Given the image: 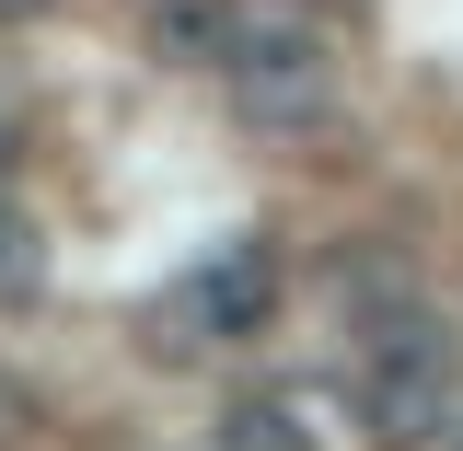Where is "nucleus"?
<instances>
[{
	"mask_svg": "<svg viewBox=\"0 0 463 451\" xmlns=\"http://www.w3.org/2000/svg\"><path fill=\"white\" fill-rule=\"evenodd\" d=\"M463 405V347L440 313H383L359 347V428L383 451H429Z\"/></svg>",
	"mask_w": 463,
	"mask_h": 451,
	"instance_id": "nucleus-2",
	"label": "nucleus"
},
{
	"mask_svg": "<svg viewBox=\"0 0 463 451\" xmlns=\"http://www.w3.org/2000/svg\"><path fill=\"white\" fill-rule=\"evenodd\" d=\"M221 451H325V440H313L301 394H243V405L221 417Z\"/></svg>",
	"mask_w": 463,
	"mask_h": 451,
	"instance_id": "nucleus-4",
	"label": "nucleus"
},
{
	"mask_svg": "<svg viewBox=\"0 0 463 451\" xmlns=\"http://www.w3.org/2000/svg\"><path fill=\"white\" fill-rule=\"evenodd\" d=\"M325 12H359V0H325Z\"/></svg>",
	"mask_w": 463,
	"mask_h": 451,
	"instance_id": "nucleus-8",
	"label": "nucleus"
},
{
	"mask_svg": "<svg viewBox=\"0 0 463 451\" xmlns=\"http://www.w3.org/2000/svg\"><path fill=\"white\" fill-rule=\"evenodd\" d=\"M243 0H163V58H185V70H221V35Z\"/></svg>",
	"mask_w": 463,
	"mask_h": 451,
	"instance_id": "nucleus-5",
	"label": "nucleus"
},
{
	"mask_svg": "<svg viewBox=\"0 0 463 451\" xmlns=\"http://www.w3.org/2000/svg\"><path fill=\"white\" fill-rule=\"evenodd\" d=\"M221 93H232L243 127H313L336 105V35L301 0H255V12H232V35H221Z\"/></svg>",
	"mask_w": 463,
	"mask_h": 451,
	"instance_id": "nucleus-1",
	"label": "nucleus"
},
{
	"mask_svg": "<svg viewBox=\"0 0 463 451\" xmlns=\"http://www.w3.org/2000/svg\"><path fill=\"white\" fill-rule=\"evenodd\" d=\"M0 163H12V116H0Z\"/></svg>",
	"mask_w": 463,
	"mask_h": 451,
	"instance_id": "nucleus-7",
	"label": "nucleus"
},
{
	"mask_svg": "<svg viewBox=\"0 0 463 451\" xmlns=\"http://www.w3.org/2000/svg\"><path fill=\"white\" fill-rule=\"evenodd\" d=\"M0 289H35V231L0 209Z\"/></svg>",
	"mask_w": 463,
	"mask_h": 451,
	"instance_id": "nucleus-6",
	"label": "nucleus"
},
{
	"mask_svg": "<svg viewBox=\"0 0 463 451\" xmlns=\"http://www.w3.org/2000/svg\"><path fill=\"white\" fill-rule=\"evenodd\" d=\"M267 313H279V255H267V243H221L209 267H185V278L151 301V359L243 347V336H267Z\"/></svg>",
	"mask_w": 463,
	"mask_h": 451,
	"instance_id": "nucleus-3",
	"label": "nucleus"
}]
</instances>
